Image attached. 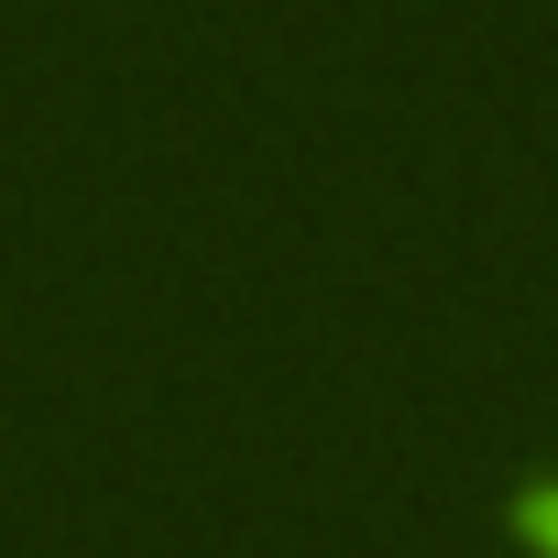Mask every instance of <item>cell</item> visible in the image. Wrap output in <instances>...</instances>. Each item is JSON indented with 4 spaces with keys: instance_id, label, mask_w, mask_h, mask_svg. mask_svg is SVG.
Returning <instances> with one entry per match:
<instances>
[{
    "instance_id": "6da1fadb",
    "label": "cell",
    "mask_w": 558,
    "mask_h": 558,
    "mask_svg": "<svg viewBox=\"0 0 558 558\" xmlns=\"http://www.w3.org/2000/svg\"><path fill=\"white\" fill-rule=\"evenodd\" d=\"M514 514H525V536H536V547H547V558H558V482H536V493H525V504H514Z\"/></svg>"
}]
</instances>
